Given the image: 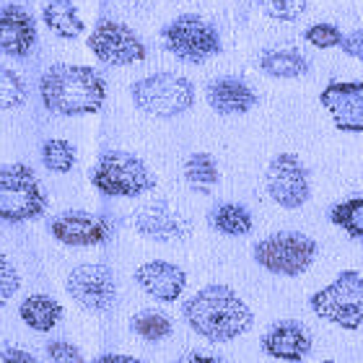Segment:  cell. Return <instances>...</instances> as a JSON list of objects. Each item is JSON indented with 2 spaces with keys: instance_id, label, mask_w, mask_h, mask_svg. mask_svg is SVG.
<instances>
[{
  "instance_id": "obj_1",
  "label": "cell",
  "mask_w": 363,
  "mask_h": 363,
  "mask_svg": "<svg viewBox=\"0 0 363 363\" xmlns=\"http://www.w3.org/2000/svg\"><path fill=\"white\" fill-rule=\"evenodd\" d=\"M182 317L195 335L208 342H231L255 325L250 303L223 283H211L182 303Z\"/></svg>"
},
{
  "instance_id": "obj_2",
  "label": "cell",
  "mask_w": 363,
  "mask_h": 363,
  "mask_svg": "<svg viewBox=\"0 0 363 363\" xmlns=\"http://www.w3.org/2000/svg\"><path fill=\"white\" fill-rule=\"evenodd\" d=\"M42 104L60 117L96 114L104 106L106 81L89 65L55 62L39 78Z\"/></svg>"
},
{
  "instance_id": "obj_3",
  "label": "cell",
  "mask_w": 363,
  "mask_h": 363,
  "mask_svg": "<svg viewBox=\"0 0 363 363\" xmlns=\"http://www.w3.org/2000/svg\"><path fill=\"white\" fill-rule=\"evenodd\" d=\"M130 99L135 109H140L148 117L172 120L179 117L195 104V86L192 81L177 73H153L130 86Z\"/></svg>"
},
{
  "instance_id": "obj_4",
  "label": "cell",
  "mask_w": 363,
  "mask_h": 363,
  "mask_svg": "<svg viewBox=\"0 0 363 363\" xmlns=\"http://www.w3.org/2000/svg\"><path fill=\"white\" fill-rule=\"evenodd\" d=\"M311 311L322 322L340 330H361L363 327V275L358 270H342L330 286L319 288L309 298Z\"/></svg>"
},
{
  "instance_id": "obj_5",
  "label": "cell",
  "mask_w": 363,
  "mask_h": 363,
  "mask_svg": "<svg viewBox=\"0 0 363 363\" xmlns=\"http://www.w3.org/2000/svg\"><path fill=\"white\" fill-rule=\"evenodd\" d=\"M319 244L301 231H278L252 247V257L262 270L280 278H298L317 259Z\"/></svg>"
},
{
  "instance_id": "obj_6",
  "label": "cell",
  "mask_w": 363,
  "mask_h": 363,
  "mask_svg": "<svg viewBox=\"0 0 363 363\" xmlns=\"http://www.w3.org/2000/svg\"><path fill=\"white\" fill-rule=\"evenodd\" d=\"M91 184L106 197H140L156 187V177L133 153L106 151L91 169Z\"/></svg>"
},
{
  "instance_id": "obj_7",
  "label": "cell",
  "mask_w": 363,
  "mask_h": 363,
  "mask_svg": "<svg viewBox=\"0 0 363 363\" xmlns=\"http://www.w3.org/2000/svg\"><path fill=\"white\" fill-rule=\"evenodd\" d=\"M47 211V195L39 187L34 169L26 164L0 167V220L23 223L37 220Z\"/></svg>"
},
{
  "instance_id": "obj_8",
  "label": "cell",
  "mask_w": 363,
  "mask_h": 363,
  "mask_svg": "<svg viewBox=\"0 0 363 363\" xmlns=\"http://www.w3.org/2000/svg\"><path fill=\"white\" fill-rule=\"evenodd\" d=\"M161 39H164V47L169 52L187 65H203L223 50L218 29L197 13L177 16L174 21H169L164 26Z\"/></svg>"
},
{
  "instance_id": "obj_9",
  "label": "cell",
  "mask_w": 363,
  "mask_h": 363,
  "mask_svg": "<svg viewBox=\"0 0 363 363\" xmlns=\"http://www.w3.org/2000/svg\"><path fill=\"white\" fill-rule=\"evenodd\" d=\"M265 187L275 205L286 211H298L311 197L309 169L296 153H278L267 164Z\"/></svg>"
},
{
  "instance_id": "obj_10",
  "label": "cell",
  "mask_w": 363,
  "mask_h": 363,
  "mask_svg": "<svg viewBox=\"0 0 363 363\" xmlns=\"http://www.w3.org/2000/svg\"><path fill=\"white\" fill-rule=\"evenodd\" d=\"M65 291L73 301L86 311L101 314L109 311L117 301V280H114L112 267L101 262H86L70 270L65 280Z\"/></svg>"
},
{
  "instance_id": "obj_11",
  "label": "cell",
  "mask_w": 363,
  "mask_h": 363,
  "mask_svg": "<svg viewBox=\"0 0 363 363\" xmlns=\"http://www.w3.org/2000/svg\"><path fill=\"white\" fill-rule=\"evenodd\" d=\"M89 50L96 60H101L104 65H114V68L140 62L148 55L143 39L138 37L135 31L120 21H109V18L94 26V31L89 34Z\"/></svg>"
},
{
  "instance_id": "obj_12",
  "label": "cell",
  "mask_w": 363,
  "mask_h": 363,
  "mask_svg": "<svg viewBox=\"0 0 363 363\" xmlns=\"http://www.w3.org/2000/svg\"><path fill=\"white\" fill-rule=\"evenodd\" d=\"M319 101L342 133H363V84L361 81H333L319 94Z\"/></svg>"
},
{
  "instance_id": "obj_13",
  "label": "cell",
  "mask_w": 363,
  "mask_h": 363,
  "mask_svg": "<svg viewBox=\"0 0 363 363\" xmlns=\"http://www.w3.org/2000/svg\"><path fill=\"white\" fill-rule=\"evenodd\" d=\"M133 226L143 239L151 242L169 244V242H182L189 234V220L174 211L169 200H153L145 203L143 208H138Z\"/></svg>"
},
{
  "instance_id": "obj_14",
  "label": "cell",
  "mask_w": 363,
  "mask_h": 363,
  "mask_svg": "<svg viewBox=\"0 0 363 363\" xmlns=\"http://www.w3.org/2000/svg\"><path fill=\"white\" fill-rule=\"evenodd\" d=\"M259 345H262V353L275 361L301 363L314 348V340H311L306 325L296 322V319H280L267 327Z\"/></svg>"
},
{
  "instance_id": "obj_15",
  "label": "cell",
  "mask_w": 363,
  "mask_h": 363,
  "mask_svg": "<svg viewBox=\"0 0 363 363\" xmlns=\"http://www.w3.org/2000/svg\"><path fill=\"white\" fill-rule=\"evenodd\" d=\"M50 234L65 247H99L112 234V228L104 218L86 211L60 213L50 223Z\"/></svg>"
},
{
  "instance_id": "obj_16",
  "label": "cell",
  "mask_w": 363,
  "mask_h": 363,
  "mask_svg": "<svg viewBox=\"0 0 363 363\" xmlns=\"http://www.w3.org/2000/svg\"><path fill=\"white\" fill-rule=\"evenodd\" d=\"M135 283L156 301L172 303L184 294L187 272L174 262H167V259H151L135 270Z\"/></svg>"
},
{
  "instance_id": "obj_17",
  "label": "cell",
  "mask_w": 363,
  "mask_h": 363,
  "mask_svg": "<svg viewBox=\"0 0 363 363\" xmlns=\"http://www.w3.org/2000/svg\"><path fill=\"white\" fill-rule=\"evenodd\" d=\"M37 45V21L21 6L0 8V52L8 57H26Z\"/></svg>"
},
{
  "instance_id": "obj_18",
  "label": "cell",
  "mask_w": 363,
  "mask_h": 363,
  "mask_svg": "<svg viewBox=\"0 0 363 363\" xmlns=\"http://www.w3.org/2000/svg\"><path fill=\"white\" fill-rule=\"evenodd\" d=\"M205 99H208L213 112L223 114V117H236V114L252 112L259 101L257 91L252 89L247 81L234 76L216 78L213 84H208Z\"/></svg>"
},
{
  "instance_id": "obj_19",
  "label": "cell",
  "mask_w": 363,
  "mask_h": 363,
  "mask_svg": "<svg viewBox=\"0 0 363 363\" xmlns=\"http://www.w3.org/2000/svg\"><path fill=\"white\" fill-rule=\"evenodd\" d=\"M259 70L270 78L291 81V78L306 76L311 70V62L294 47H272L259 55Z\"/></svg>"
},
{
  "instance_id": "obj_20",
  "label": "cell",
  "mask_w": 363,
  "mask_h": 363,
  "mask_svg": "<svg viewBox=\"0 0 363 363\" xmlns=\"http://www.w3.org/2000/svg\"><path fill=\"white\" fill-rule=\"evenodd\" d=\"M18 314H21V319L26 322V327H31L34 333H50V330H55V325L62 319V306H60V301H55L52 296L31 294L21 301Z\"/></svg>"
},
{
  "instance_id": "obj_21",
  "label": "cell",
  "mask_w": 363,
  "mask_h": 363,
  "mask_svg": "<svg viewBox=\"0 0 363 363\" xmlns=\"http://www.w3.org/2000/svg\"><path fill=\"white\" fill-rule=\"evenodd\" d=\"M42 18H45L47 29L57 34L60 39H76L86 29L81 16H78V8L73 6V0H47Z\"/></svg>"
},
{
  "instance_id": "obj_22",
  "label": "cell",
  "mask_w": 363,
  "mask_h": 363,
  "mask_svg": "<svg viewBox=\"0 0 363 363\" xmlns=\"http://www.w3.org/2000/svg\"><path fill=\"white\" fill-rule=\"evenodd\" d=\"M208 223L223 236H247L255 226V218L247 205L220 203L208 213Z\"/></svg>"
},
{
  "instance_id": "obj_23",
  "label": "cell",
  "mask_w": 363,
  "mask_h": 363,
  "mask_svg": "<svg viewBox=\"0 0 363 363\" xmlns=\"http://www.w3.org/2000/svg\"><path fill=\"white\" fill-rule=\"evenodd\" d=\"M184 179H187V184L195 189V192H200V195H211L213 187L220 182L218 161L205 151L192 153V156L184 161Z\"/></svg>"
},
{
  "instance_id": "obj_24",
  "label": "cell",
  "mask_w": 363,
  "mask_h": 363,
  "mask_svg": "<svg viewBox=\"0 0 363 363\" xmlns=\"http://www.w3.org/2000/svg\"><path fill=\"white\" fill-rule=\"evenodd\" d=\"M330 220H333L337 228H342L350 239L363 242V195L348 197V200L333 205Z\"/></svg>"
},
{
  "instance_id": "obj_25",
  "label": "cell",
  "mask_w": 363,
  "mask_h": 363,
  "mask_svg": "<svg viewBox=\"0 0 363 363\" xmlns=\"http://www.w3.org/2000/svg\"><path fill=\"white\" fill-rule=\"evenodd\" d=\"M130 330L145 342H161L167 340V337H172L174 325L161 311H138L135 317L130 319Z\"/></svg>"
},
{
  "instance_id": "obj_26",
  "label": "cell",
  "mask_w": 363,
  "mask_h": 363,
  "mask_svg": "<svg viewBox=\"0 0 363 363\" xmlns=\"http://www.w3.org/2000/svg\"><path fill=\"white\" fill-rule=\"evenodd\" d=\"M42 164L55 174H68L76 167V148L62 138H50L42 145Z\"/></svg>"
},
{
  "instance_id": "obj_27",
  "label": "cell",
  "mask_w": 363,
  "mask_h": 363,
  "mask_svg": "<svg viewBox=\"0 0 363 363\" xmlns=\"http://www.w3.org/2000/svg\"><path fill=\"white\" fill-rule=\"evenodd\" d=\"M26 101V86L11 68L0 65V109H16Z\"/></svg>"
},
{
  "instance_id": "obj_28",
  "label": "cell",
  "mask_w": 363,
  "mask_h": 363,
  "mask_svg": "<svg viewBox=\"0 0 363 363\" xmlns=\"http://www.w3.org/2000/svg\"><path fill=\"white\" fill-rule=\"evenodd\" d=\"M262 13L270 16L272 21H298L306 8H309V0H257Z\"/></svg>"
},
{
  "instance_id": "obj_29",
  "label": "cell",
  "mask_w": 363,
  "mask_h": 363,
  "mask_svg": "<svg viewBox=\"0 0 363 363\" xmlns=\"http://www.w3.org/2000/svg\"><path fill=\"white\" fill-rule=\"evenodd\" d=\"M303 39L309 42L311 47H317V50H333V47H340L342 45V31L335 26V23H311L309 29L303 31Z\"/></svg>"
},
{
  "instance_id": "obj_30",
  "label": "cell",
  "mask_w": 363,
  "mask_h": 363,
  "mask_svg": "<svg viewBox=\"0 0 363 363\" xmlns=\"http://www.w3.org/2000/svg\"><path fill=\"white\" fill-rule=\"evenodd\" d=\"M18 288H21V275L13 262L0 252V309L18 294Z\"/></svg>"
},
{
  "instance_id": "obj_31",
  "label": "cell",
  "mask_w": 363,
  "mask_h": 363,
  "mask_svg": "<svg viewBox=\"0 0 363 363\" xmlns=\"http://www.w3.org/2000/svg\"><path fill=\"white\" fill-rule=\"evenodd\" d=\"M47 358L52 363H86L84 353L68 340H52L47 342Z\"/></svg>"
},
{
  "instance_id": "obj_32",
  "label": "cell",
  "mask_w": 363,
  "mask_h": 363,
  "mask_svg": "<svg viewBox=\"0 0 363 363\" xmlns=\"http://www.w3.org/2000/svg\"><path fill=\"white\" fill-rule=\"evenodd\" d=\"M340 50L348 57H353V60L363 62V29H356V31H350L348 37L342 39V45Z\"/></svg>"
},
{
  "instance_id": "obj_33",
  "label": "cell",
  "mask_w": 363,
  "mask_h": 363,
  "mask_svg": "<svg viewBox=\"0 0 363 363\" xmlns=\"http://www.w3.org/2000/svg\"><path fill=\"white\" fill-rule=\"evenodd\" d=\"M0 363H37V358L23 348H0Z\"/></svg>"
},
{
  "instance_id": "obj_34",
  "label": "cell",
  "mask_w": 363,
  "mask_h": 363,
  "mask_svg": "<svg viewBox=\"0 0 363 363\" xmlns=\"http://www.w3.org/2000/svg\"><path fill=\"white\" fill-rule=\"evenodd\" d=\"M91 363H145L135 356H125V353H104V356L94 358Z\"/></svg>"
},
{
  "instance_id": "obj_35",
  "label": "cell",
  "mask_w": 363,
  "mask_h": 363,
  "mask_svg": "<svg viewBox=\"0 0 363 363\" xmlns=\"http://www.w3.org/2000/svg\"><path fill=\"white\" fill-rule=\"evenodd\" d=\"M179 363H226V361L216 356H205V353H189V356H184Z\"/></svg>"
},
{
  "instance_id": "obj_36",
  "label": "cell",
  "mask_w": 363,
  "mask_h": 363,
  "mask_svg": "<svg viewBox=\"0 0 363 363\" xmlns=\"http://www.w3.org/2000/svg\"><path fill=\"white\" fill-rule=\"evenodd\" d=\"M319 363H337V361H333V358H325V361H319Z\"/></svg>"
}]
</instances>
